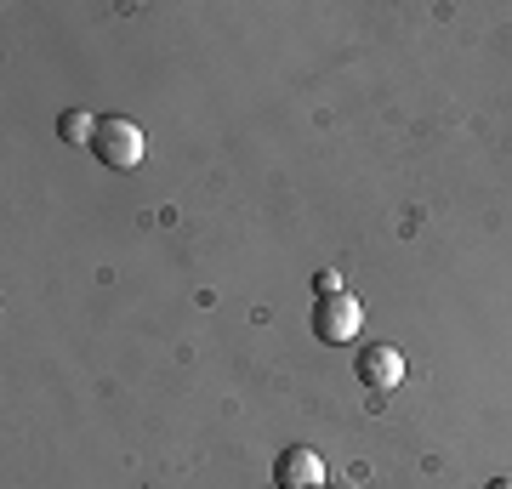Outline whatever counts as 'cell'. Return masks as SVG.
<instances>
[{
  "instance_id": "cell-7",
  "label": "cell",
  "mask_w": 512,
  "mask_h": 489,
  "mask_svg": "<svg viewBox=\"0 0 512 489\" xmlns=\"http://www.w3.org/2000/svg\"><path fill=\"white\" fill-rule=\"evenodd\" d=\"M484 489H512V478H490V484H484Z\"/></svg>"
},
{
  "instance_id": "cell-6",
  "label": "cell",
  "mask_w": 512,
  "mask_h": 489,
  "mask_svg": "<svg viewBox=\"0 0 512 489\" xmlns=\"http://www.w3.org/2000/svg\"><path fill=\"white\" fill-rule=\"evenodd\" d=\"M313 290H319V296H336V290H342V279H336V273H313Z\"/></svg>"
},
{
  "instance_id": "cell-4",
  "label": "cell",
  "mask_w": 512,
  "mask_h": 489,
  "mask_svg": "<svg viewBox=\"0 0 512 489\" xmlns=\"http://www.w3.org/2000/svg\"><path fill=\"white\" fill-rule=\"evenodd\" d=\"M274 484L279 489H319L325 484V461H319V450H308V444H285V455L274 461Z\"/></svg>"
},
{
  "instance_id": "cell-5",
  "label": "cell",
  "mask_w": 512,
  "mask_h": 489,
  "mask_svg": "<svg viewBox=\"0 0 512 489\" xmlns=\"http://www.w3.org/2000/svg\"><path fill=\"white\" fill-rule=\"evenodd\" d=\"M97 114H86V109H69L63 114V143H74V148H92L97 143Z\"/></svg>"
},
{
  "instance_id": "cell-1",
  "label": "cell",
  "mask_w": 512,
  "mask_h": 489,
  "mask_svg": "<svg viewBox=\"0 0 512 489\" xmlns=\"http://www.w3.org/2000/svg\"><path fill=\"white\" fill-rule=\"evenodd\" d=\"M92 154L103 160V171H137L148 154V137L137 120H126V114H103V126H97V143Z\"/></svg>"
},
{
  "instance_id": "cell-3",
  "label": "cell",
  "mask_w": 512,
  "mask_h": 489,
  "mask_svg": "<svg viewBox=\"0 0 512 489\" xmlns=\"http://www.w3.org/2000/svg\"><path fill=\"white\" fill-rule=\"evenodd\" d=\"M353 376L365 381L370 393H393V387L404 381V353L393 342H370L365 353L353 359Z\"/></svg>"
},
{
  "instance_id": "cell-2",
  "label": "cell",
  "mask_w": 512,
  "mask_h": 489,
  "mask_svg": "<svg viewBox=\"0 0 512 489\" xmlns=\"http://www.w3.org/2000/svg\"><path fill=\"white\" fill-rule=\"evenodd\" d=\"M359 325H365V308L353 302L348 290H336V296H319V308H313V336L325 347H342L359 336Z\"/></svg>"
}]
</instances>
